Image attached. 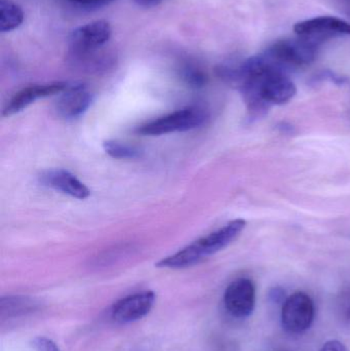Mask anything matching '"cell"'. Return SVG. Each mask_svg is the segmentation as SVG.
<instances>
[{
	"label": "cell",
	"mask_w": 350,
	"mask_h": 351,
	"mask_svg": "<svg viewBox=\"0 0 350 351\" xmlns=\"http://www.w3.org/2000/svg\"><path fill=\"white\" fill-rule=\"evenodd\" d=\"M246 221L236 219L225 226L210 233L207 237L193 241L174 255L168 256L160 260L156 263V267L183 269L195 265L234 243L246 228Z\"/></svg>",
	"instance_id": "6da1fadb"
},
{
	"label": "cell",
	"mask_w": 350,
	"mask_h": 351,
	"mask_svg": "<svg viewBox=\"0 0 350 351\" xmlns=\"http://www.w3.org/2000/svg\"><path fill=\"white\" fill-rule=\"evenodd\" d=\"M103 148L109 156L116 160H132L142 156V150L137 146L129 145L115 140L105 141L103 143Z\"/></svg>",
	"instance_id": "9a60e30c"
},
{
	"label": "cell",
	"mask_w": 350,
	"mask_h": 351,
	"mask_svg": "<svg viewBox=\"0 0 350 351\" xmlns=\"http://www.w3.org/2000/svg\"><path fill=\"white\" fill-rule=\"evenodd\" d=\"M112 34L107 21L88 23L72 31L69 36V51H90L105 47Z\"/></svg>",
	"instance_id": "9c48e42d"
},
{
	"label": "cell",
	"mask_w": 350,
	"mask_h": 351,
	"mask_svg": "<svg viewBox=\"0 0 350 351\" xmlns=\"http://www.w3.org/2000/svg\"><path fill=\"white\" fill-rule=\"evenodd\" d=\"M155 298V294L151 291L129 295L113 305L111 317L119 324L139 321L151 311Z\"/></svg>",
	"instance_id": "ba28073f"
},
{
	"label": "cell",
	"mask_w": 350,
	"mask_h": 351,
	"mask_svg": "<svg viewBox=\"0 0 350 351\" xmlns=\"http://www.w3.org/2000/svg\"><path fill=\"white\" fill-rule=\"evenodd\" d=\"M67 63L75 71L86 74H102L110 71L116 64V55L110 49H100L90 51H69Z\"/></svg>",
	"instance_id": "52a82bcc"
},
{
	"label": "cell",
	"mask_w": 350,
	"mask_h": 351,
	"mask_svg": "<svg viewBox=\"0 0 350 351\" xmlns=\"http://www.w3.org/2000/svg\"><path fill=\"white\" fill-rule=\"evenodd\" d=\"M224 306L232 317L248 319L256 306V288L249 278L234 280L224 293Z\"/></svg>",
	"instance_id": "8992f818"
},
{
	"label": "cell",
	"mask_w": 350,
	"mask_h": 351,
	"mask_svg": "<svg viewBox=\"0 0 350 351\" xmlns=\"http://www.w3.org/2000/svg\"><path fill=\"white\" fill-rule=\"evenodd\" d=\"M24 21V12L12 0H0V31L10 32Z\"/></svg>",
	"instance_id": "4fadbf2b"
},
{
	"label": "cell",
	"mask_w": 350,
	"mask_h": 351,
	"mask_svg": "<svg viewBox=\"0 0 350 351\" xmlns=\"http://www.w3.org/2000/svg\"><path fill=\"white\" fill-rule=\"evenodd\" d=\"M320 351H347L345 344L338 340H330L322 346Z\"/></svg>",
	"instance_id": "d6986e66"
},
{
	"label": "cell",
	"mask_w": 350,
	"mask_h": 351,
	"mask_svg": "<svg viewBox=\"0 0 350 351\" xmlns=\"http://www.w3.org/2000/svg\"><path fill=\"white\" fill-rule=\"evenodd\" d=\"M318 49L320 45L297 36L275 41L262 53L275 65L289 73L292 70L312 63L318 55Z\"/></svg>",
	"instance_id": "7a4b0ae2"
},
{
	"label": "cell",
	"mask_w": 350,
	"mask_h": 351,
	"mask_svg": "<svg viewBox=\"0 0 350 351\" xmlns=\"http://www.w3.org/2000/svg\"><path fill=\"white\" fill-rule=\"evenodd\" d=\"M92 102V93L84 84H69L55 102V109L59 117L74 119L82 117Z\"/></svg>",
	"instance_id": "30bf717a"
},
{
	"label": "cell",
	"mask_w": 350,
	"mask_h": 351,
	"mask_svg": "<svg viewBox=\"0 0 350 351\" xmlns=\"http://www.w3.org/2000/svg\"><path fill=\"white\" fill-rule=\"evenodd\" d=\"M316 307L314 301L303 292L294 293L286 299L282 308V327L292 335L305 333L314 323Z\"/></svg>",
	"instance_id": "277c9868"
},
{
	"label": "cell",
	"mask_w": 350,
	"mask_h": 351,
	"mask_svg": "<svg viewBox=\"0 0 350 351\" xmlns=\"http://www.w3.org/2000/svg\"><path fill=\"white\" fill-rule=\"evenodd\" d=\"M208 119L209 113L205 109L199 106L188 107L142 125L136 129V133L142 136H160L190 131L203 125Z\"/></svg>",
	"instance_id": "3957f363"
},
{
	"label": "cell",
	"mask_w": 350,
	"mask_h": 351,
	"mask_svg": "<svg viewBox=\"0 0 350 351\" xmlns=\"http://www.w3.org/2000/svg\"><path fill=\"white\" fill-rule=\"evenodd\" d=\"M269 298L273 301V303H277V304H279V303L285 302L286 299L288 297H286L285 291L281 288H273V290H271L269 292Z\"/></svg>",
	"instance_id": "ac0fdd59"
},
{
	"label": "cell",
	"mask_w": 350,
	"mask_h": 351,
	"mask_svg": "<svg viewBox=\"0 0 350 351\" xmlns=\"http://www.w3.org/2000/svg\"><path fill=\"white\" fill-rule=\"evenodd\" d=\"M296 36L318 45L336 37L350 36V23L336 16H316L298 22L294 26Z\"/></svg>",
	"instance_id": "5b68a950"
},
{
	"label": "cell",
	"mask_w": 350,
	"mask_h": 351,
	"mask_svg": "<svg viewBox=\"0 0 350 351\" xmlns=\"http://www.w3.org/2000/svg\"><path fill=\"white\" fill-rule=\"evenodd\" d=\"M349 1H350V0H349Z\"/></svg>",
	"instance_id": "44dd1931"
},
{
	"label": "cell",
	"mask_w": 350,
	"mask_h": 351,
	"mask_svg": "<svg viewBox=\"0 0 350 351\" xmlns=\"http://www.w3.org/2000/svg\"><path fill=\"white\" fill-rule=\"evenodd\" d=\"M68 82H53V84H35L23 88L16 93L2 111V117H8L24 110L29 105L39 99L47 98L53 95L61 94L68 88Z\"/></svg>",
	"instance_id": "8fae6325"
},
{
	"label": "cell",
	"mask_w": 350,
	"mask_h": 351,
	"mask_svg": "<svg viewBox=\"0 0 350 351\" xmlns=\"http://www.w3.org/2000/svg\"><path fill=\"white\" fill-rule=\"evenodd\" d=\"M38 180L41 185L76 199H86L90 195V189L80 180L63 169L43 171L39 174Z\"/></svg>",
	"instance_id": "7c38bea8"
},
{
	"label": "cell",
	"mask_w": 350,
	"mask_h": 351,
	"mask_svg": "<svg viewBox=\"0 0 350 351\" xmlns=\"http://www.w3.org/2000/svg\"><path fill=\"white\" fill-rule=\"evenodd\" d=\"M70 3L84 10H96L108 5L113 0H67Z\"/></svg>",
	"instance_id": "2e32d148"
},
{
	"label": "cell",
	"mask_w": 350,
	"mask_h": 351,
	"mask_svg": "<svg viewBox=\"0 0 350 351\" xmlns=\"http://www.w3.org/2000/svg\"><path fill=\"white\" fill-rule=\"evenodd\" d=\"M178 74L182 82L190 88H201L207 84V74L193 62L181 63L178 68Z\"/></svg>",
	"instance_id": "5bb4252c"
},
{
	"label": "cell",
	"mask_w": 350,
	"mask_h": 351,
	"mask_svg": "<svg viewBox=\"0 0 350 351\" xmlns=\"http://www.w3.org/2000/svg\"><path fill=\"white\" fill-rule=\"evenodd\" d=\"M136 3L139 6H143V8H154L158 6L162 0H134Z\"/></svg>",
	"instance_id": "ffe728a7"
},
{
	"label": "cell",
	"mask_w": 350,
	"mask_h": 351,
	"mask_svg": "<svg viewBox=\"0 0 350 351\" xmlns=\"http://www.w3.org/2000/svg\"><path fill=\"white\" fill-rule=\"evenodd\" d=\"M32 346L36 351H60L57 344L49 338L36 337L33 340Z\"/></svg>",
	"instance_id": "e0dca14e"
}]
</instances>
